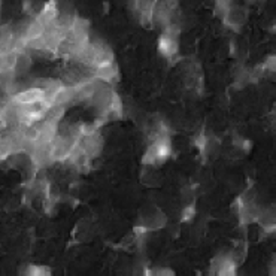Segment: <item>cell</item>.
<instances>
[{"label": "cell", "instance_id": "cell-1", "mask_svg": "<svg viewBox=\"0 0 276 276\" xmlns=\"http://www.w3.org/2000/svg\"><path fill=\"white\" fill-rule=\"evenodd\" d=\"M42 99H43V90H40L38 87H30L20 93H15L11 100L15 105H30V103H35Z\"/></svg>", "mask_w": 276, "mask_h": 276}, {"label": "cell", "instance_id": "cell-2", "mask_svg": "<svg viewBox=\"0 0 276 276\" xmlns=\"http://www.w3.org/2000/svg\"><path fill=\"white\" fill-rule=\"evenodd\" d=\"M246 20V12H245V9L243 8H240V6H236V5H230V8H229V11H227V14H225V24L229 26V27H232V29H235V30H239L240 27H242V24L245 22Z\"/></svg>", "mask_w": 276, "mask_h": 276}, {"label": "cell", "instance_id": "cell-3", "mask_svg": "<svg viewBox=\"0 0 276 276\" xmlns=\"http://www.w3.org/2000/svg\"><path fill=\"white\" fill-rule=\"evenodd\" d=\"M117 78H118V69H117V64L114 61L103 63V64H99L96 67V79H100V81L109 84V82H114Z\"/></svg>", "mask_w": 276, "mask_h": 276}, {"label": "cell", "instance_id": "cell-4", "mask_svg": "<svg viewBox=\"0 0 276 276\" xmlns=\"http://www.w3.org/2000/svg\"><path fill=\"white\" fill-rule=\"evenodd\" d=\"M158 49H160V53H161L164 57H167V59L173 57L178 53L177 38H175L173 35L164 33V35L160 38V40H158Z\"/></svg>", "mask_w": 276, "mask_h": 276}, {"label": "cell", "instance_id": "cell-5", "mask_svg": "<svg viewBox=\"0 0 276 276\" xmlns=\"http://www.w3.org/2000/svg\"><path fill=\"white\" fill-rule=\"evenodd\" d=\"M57 15H59V8H57L56 2H48V3L43 6V9L38 14V18H36V20L40 21L43 26H48V24H51V22L56 21Z\"/></svg>", "mask_w": 276, "mask_h": 276}, {"label": "cell", "instance_id": "cell-6", "mask_svg": "<svg viewBox=\"0 0 276 276\" xmlns=\"http://www.w3.org/2000/svg\"><path fill=\"white\" fill-rule=\"evenodd\" d=\"M32 66V59L30 56L24 51V53H17V59H15V64H14V75H22L26 73Z\"/></svg>", "mask_w": 276, "mask_h": 276}, {"label": "cell", "instance_id": "cell-7", "mask_svg": "<svg viewBox=\"0 0 276 276\" xmlns=\"http://www.w3.org/2000/svg\"><path fill=\"white\" fill-rule=\"evenodd\" d=\"M45 33V26L38 20H33L30 21V24H29V27H27V30H26V35H24V38L26 40L29 42V40H35L40 38L42 35Z\"/></svg>", "mask_w": 276, "mask_h": 276}, {"label": "cell", "instance_id": "cell-8", "mask_svg": "<svg viewBox=\"0 0 276 276\" xmlns=\"http://www.w3.org/2000/svg\"><path fill=\"white\" fill-rule=\"evenodd\" d=\"M64 114V106H60V105H51L45 115H43V121L45 122H53V124H60V119Z\"/></svg>", "mask_w": 276, "mask_h": 276}, {"label": "cell", "instance_id": "cell-9", "mask_svg": "<svg viewBox=\"0 0 276 276\" xmlns=\"http://www.w3.org/2000/svg\"><path fill=\"white\" fill-rule=\"evenodd\" d=\"M22 273H26V275H30V276H45L51 273V269H49V267H45V266L29 264V266L22 270Z\"/></svg>", "mask_w": 276, "mask_h": 276}, {"label": "cell", "instance_id": "cell-10", "mask_svg": "<svg viewBox=\"0 0 276 276\" xmlns=\"http://www.w3.org/2000/svg\"><path fill=\"white\" fill-rule=\"evenodd\" d=\"M245 256H246V245L245 243H237L236 248L233 249V253L230 254V258L235 264H240L243 260H245Z\"/></svg>", "mask_w": 276, "mask_h": 276}, {"label": "cell", "instance_id": "cell-11", "mask_svg": "<svg viewBox=\"0 0 276 276\" xmlns=\"http://www.w3.org/2000/svg\"><path fill=\"white\" fill-rule=\"evenodd\" d=\"M148 275H173V272L169 269H153L148 270Z\"/></svg>", "mask_w": 276, "mask_h": 276}, {"label": "cell", "instance_id": "cell-12", "mask_svg": "<svg viewBox=\"0 0 276 276\" xmlns=\"http://www.w3.org/2000/svg\"><path fill=\"white\" fill-rule=\"evenodd\" d=\"M0 88H2V79H0Z\"/></svg>", "mask_w": 276, "mask_h": 276}]
</instances>
